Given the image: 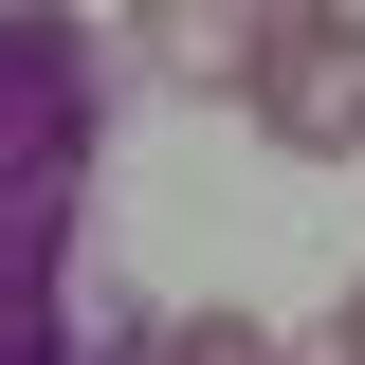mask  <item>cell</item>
<instances>
[{
	"label": "cell",
	"instance_id": "cell-1",
	"mask_svg": "<svg viewBox=\"0 0 365 365\" xmlns=\"http://www.w3.org/2000/svg\"><path fill=\"white\" fill-rule=\"evenodd\" d=\"M91 165H110V55L73 19H0V365H73Z\"/></svg>",
	"mask_w": 365,
	"mask_h": 365
},
{
	"label": "cell",
	"instance_id": "cell-2",
	"mask_svg": "<svg viewBox=\"0 0 365 365\" xmlns=\"http://www.w3.org/2000/svg\"><path fill=\"white\" fill-rule=\"evenodd\" d=\"M237 110H256L292 165H365V0H274Z\"/></svg>",
	"mask_w": 365,
	"mask_h": 365
},
{
	"label": "cell",
	"instance_id": "cell-3",
	"mask_svg": "<svg viewBox=\"0 0 365 365\" xmlns=\"http://www.w3.org/2000/svg\"><path fill=\"white\" fill-rule=\"evenodd\" d=\"M256 37H274V0H128V73H165V91H237Z\"/></svg>",
	"mask_w": 365,
	"mask_h": 365
},
{
	"label": "cell",
	"instance_id": "cell-4",
	"mask_svg": "<svg viewBox=\"0 0 365 365\" xmlns=\"http://www.w3.org/2000/svg\"><path fill=\"white\" fill-rule=\"evenodd\" d=\"M73 365H274L256 311H128V329H73Z\"/></svg>",
	"mask_w": 365,
	"mask_h": 365
},
{
	"label": "cell",
	"instance_id": "cell-5",
	"mask_svg": "<svg viewBox=\"0 0 365 365\" xmlns=\"http://www.w3.org/2000/svg\"><path fill=\"white\" fill-rule=\"evenodd\" d=\"M274 365H365V274L329 292V329H311V347H274Z\"/></svg>",
	"mask_w": 365,
	"mask_h": 365
},
{
	"label": "cell",
	"instance_id": "cell-6",
	"mask_svg": "<svg viewBox=\"0 0 365 365\" xmlns=\"http://www.w3.org/2000/svg\"><path fill=\"white\" fill-rule=\"evenodd\" d=\"M0 19H73V0H0Z\"/></svg>",
	"mask_w": 365,
	"mask_h": 365
}]
</instances>
